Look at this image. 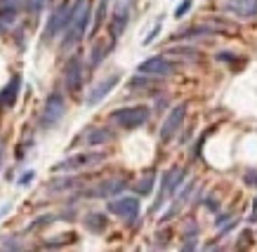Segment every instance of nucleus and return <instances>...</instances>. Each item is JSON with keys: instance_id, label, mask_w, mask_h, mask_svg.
<instances>
[{"instance_id": "15", "label": "nucleus", "mask_w": 257, "mask_h": 252, "mask_svg": "<svg viewBox=\"0 0 257 252\" xmlns=\"http://www.w3.org/2000/svg\"><path fill=\"white\" fill-rule=\"evenodd\" d=\"M257 221V200H255V208H253V215H250V224Z\"/></svg>"}, {"instance_id": "17", "label": "nucleus", "mask_w": 257, "mask_h": 252, "mask_svg": "<svg viewBox=\"0 0 257 252\" xmlns=\"http://www.w3.org/2000/svg\"><path fill=\"white\" fill-rule=\"evenodd\" d=\"M31 179H33V175H31V172H29V175H24V177H22V184H29Z\"/></svg>"}, {"instance_id": "2", "label": "nucleus", "mask_w": 257, "mask_h": 252, "mask_svg": "<svg viewBox=\"0 0 257 252\" xmlns=\"http://www.w3.org/2000/svg\"><path fill=\"white\" fill-rule=\"evenodd\" d=\"M62 116H64V99H62L59 92H54V95H50L47 104H45V111H43V116H40V125L52 127L54 123H59Z\"/></svg>"}, {"instance_id": "3", "label": "nucleus", "mask_w": 257, "mask_h": 252, "mask_svg": "<svg viewBox=\"0 0 257 252\" xmlns=\"http://www.w3.org/2000/svg\"><path fill=\"white\" fill-rule=\"evenodd\" d=\"M222 10L238 19H257V0H224Z\"/></svg>"}, {"instance_id": "13", "label": "nucleus", "mask_w": 257, "mask_h": 252, "mask_svg": "<svg viewBox=\"0 0 257 252\" xmlns=\"http://www.w3.org/2000/svg\"><path fill=\"white\" fill-rule=\"evenodd\" d=\"M191 0H184L182 5H177V10H175V17H177V19H180V17H184V14H186V12L191 10Z\"/></svg>"}, {"instance_id": "8", "label": "nucleus", "mask_w": 257, "mask_h": 252, "mask_svg": "<svg viewBox=\"0 0 257 252\" xmlns=\"http://www.w3.org/2000/svg\"><path fill=\"white\" fill-rule=\"evenodd\" d=\"M116 83H118V75H109L104 83H99L95 90L90 92V97H87V104H97L99 99H104V97L111 92V87H116Z\"/></svg>"}, {"instance_id": "16", "label": "nucleus", "mask_w": 257, "mask_h": 252, "mask_svg": "<svg viewBox=\"0 0 257 252\" xmlns=\"http://www.w3.org/2000/svg\"><path fill=\"white\" fill-rule=\"evenodd\" d=\"M208 208H210V210H220V203H217V205H215V200L210 198V200H208Z\"/></svg>"}, {"instance_id": "12", "label": "nucleus", "mask_w": 257, "mask_h": 252, "mask_svg": "<svg viewBox=\"0 0 257 252\" xmlns=\"http://www.w3.org/2000/svg\"><path fill=\"white\" fill-rule=\"evenodd\" d=\"M151 181H153V175H149V177L144 179V181H140V186H137V191H140L142 196H147V193L151 191V186H153Z\"/></svg>"}, {"instance_id": "1", "label": "nucleus", "mask_w": 257, "mask_h": 252, "mask_svg": "<svg viewBox=\"0 0 257 252\" xmlns=\"http://www.w3.org/2000/svg\"><path fill=\"white\" fill-rule=\"evenodd\" d=\"M151 111L147 106H130V108H120V111H113L111 113V120L116 123L118 127H125V130H135V127H142L147 120H149Z\"/></svg>"}, {"instance_id": "4", "label": "nucleus", "mask_w": 257, "mask_h": 252, "mask_svg": "<svg viewBox=\"0 0 257 252\" xmlns=\"http://www.w3.org/2000/svg\"><path fill=\"white\" fill-rule=\"evenodd\" d=\"M184 116H186V104H180V106H175V108H172V113L168 116V120L163 123V130H161V139H163V142H168V139H170V137L180 130Z\"/></svg>"}, {"instance_id": "10", "label": "nucleus", "mask_w": 257, "mask_h": 252, "mask_svg": "<svg viewBox=\"0 0 257 252\" xmlns=\"http://www.w3.org/2000/svg\"><path fill=\"white\" fill-rule=\"evenodd\" d=\"M97 160H102V153H87V156H75L71 160H66L59 168H83L87 163H97Z\"/></svg>"}, {"instance_id": "11", "label": "nucleus", "mask_w": 257, "mask_h": 252, "mask_svg": "<svg viewBox=\"0 0 257 252\" xmlns=\"http://www.w3.org/2000/svg\"><path fill=\"white\" fill-rule=\"evenodd\" d=\"M111 132H104V130H97V132H92V135H90V139H87V142H90V144H102V142H109V139H111Z\"/></svg>"}, {"instance_id": "7", "label": "nucleus", "mask_w": 257, "mask_h": 252, "mask_svg": "<svg viewBox=\"0 0 257 252\" xmlns=\"http://www.w3.org/2000/svg\"><path fill=\"white\" fill-rule=\"evenodd\" d=\"M80 83H83V66H80V59L73 57L71 62L66 64V87L71 92H78Z\"/></svg>"}, {"instance_id": "14", "label": "nucleus", "mask_w": 257, "mask_h": 252, "mask_svg": "<svg viewBox=\"0 0 257 252\" xmlns=\"http://www.w3.org/2000/svg\"><path fill=\"white\" fill-rule=\"evenodd\" d=\"M246 184H248V186H257V172H255V170L246 172Z\"/></svg>"}, {"instance_id": "5", "label": "nucleus", "mask_w": 257, "mask_h": 252, "mask_svg": "<svg viewBox=\"0 0 257 252\" xmlns=\"http://www.w3.org/2000/svg\"><path fill=\"white\" fill-rule=\"evenodd\" d=\"M109 210L123 219H135L140 212V203H137V198H118L113 203H109Z\"/></svg>"}, {"instance_id": "9", "label": "nucleus", "mask_w": 257, "mask_h": 252, "mask_svg": "<svg viewBox=\"0 0 257 252\" xmlns=\"http://www.w3.org/2000/svg\"><path fill=\"white\" fill-rule=\"evenodd\" d=\"M19 83H22L19 78H12V83L7 85L2 92H0V106H2V108H7V106H12L14 102H17V95H19Z\"/></svg>"}, {"instance_id": "6", "label": "nucleus", "mask_w": 257, "mask_h": 252, "mask_svg": "<svg viewBox=\"0 0 257 252\" xmlns=\"http://www.w3.org/2000/svg\"><path fill=\"white\" fill-rule=\"evenodd\" d=\"M175 71V66H172L165 57H151L147 59L144 64H140V73H151V75H170Z\"/></svg>"}]
</instances>
